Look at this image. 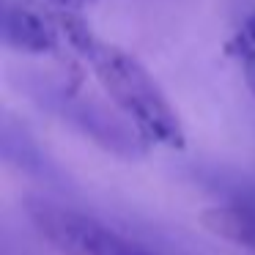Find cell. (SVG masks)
Here are the masks:
<instances>
[{
    "label": "cell",
    "instance_id": "cell-3",
    "mask_svg": "<svg viewBox=\"0 0 255 255\" xmlns=\"http://www.w3.org/2000/svg\"><path fill=\"white\" fill-rule=\"evenodd\" d=\"M3 44L25 55H50L61 44L55 17L28 0H6L3 8Z\"/></svg>",
    "mask_w": 255,
    "mask_h": 255
},
{
    "label": "cell",
    "instance_id": "cell-4",
    "mask_svg": "<svg viewBox=\"0 0 255 255\" xmlns=\"http://www.w3.org/2000/svg\"><path fill=\"white\" fill-rule=\"evenodd\" d=\"M200 220H203L206 231H211L214 236L255 253V203L242 200V203L214 206V209L203 211Z\"/></svg>",
    "mask_w": 255,
    "mask_h": 255
},
{
    "label": "cell",
    "instance_id": "cell-2",
    "mask_svg": "<svg viewBox=\"0 0 255 255\" xmlns=\"http://www.w3.org/2000/svg\"><path fill=\"white\" fill-rule=\"evenodd\" d=\"M28 214L36 231L61 255H156L145 244L121 236L105 222L52 200H33Z\"/></svg>",
    "mask_w": 255,
    "mask_h": 255
},
{
    "label": "cell",
    "instance_id": "cell-6",
    "mask_svg": "<svg viewBox=\"0 0 255 255\" xmlns=\"http://www.w3.org/2000/svg\"><path fill=\"white\" fill-rule=\"evenodd\" d=\"M58 3H61V8H69V11H80V8L94 6L96 0H58Z\"/></svg>",
    "mask_w": 255,
    "mask_h": 255
},
{
    "label": "cell",
    "instance_id": "cell-5",
    "mask_svg": "<svg viewBox=\"0 0 255 255\" xmlns=\"http://www.w3.org/2000/svg\"><path fill=\"white\" fill-rule=\"evenodd\" d=\"M228 52H231L233 58H239L244 66H250V63L255 66V11L244 19L242 28H239L236 33H233V39L228 41Z\"/></svg>",
    "mask_w": 255,
    "mask_h": 255
},
{
    "label": "cell",
    "instance_id": "cell-1",
    "mask_svg": "<svg viewBox=\"0 0 255 255\" xmlns=\"http://www.w3.org/2000/svg\"><path fill=\"white\" fill-rule=\"evenodd\" d=\"M80 58L94 69L102 88L134 124L140 137L165 148H184V127L176 107L137 58L121 47L105 44L99 36Z\"/></svg>",
    "mask_w": 255,
    "mask_h": 255
},
{
    "label": "cell",
    "instance_id": "cell-7",
    "mask_svg": "<svg viewBox=\"0 0 255 255\" xmlns=\"http://www.w3.org/2000/svg\"><path fill=\"white\" fill-rule=\"evenodd\" d=\"M244 80H247L250 91H253V96H255V66H253V63H250V66H244Z\"/></svg>",
    "mask_w": 255,
    "mask_h": 255
}]
</instances>
